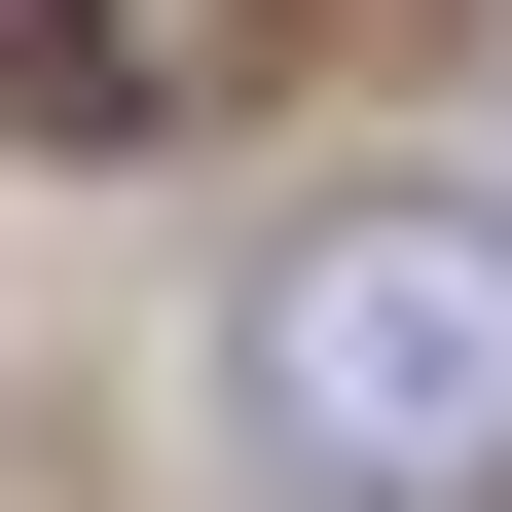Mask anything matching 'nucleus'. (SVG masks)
Wrapping results in <instances>:
<instances>
[{"label": "nucleus", "mask_w": 512, "mask_h": 512, "mask_svg": "<svg viewBox=\"0 0 512 512\" xmlns=\"http://www.w3.org/2000/svg\"><path fill=\"white\" fill-rule=\"evenodd\" d=\"M256 439H293L330 512L512 476V220H330L293 293H256Z\"/></svg>", "instance_id": "f257e3e1"}, {"label": "nucleus", "mask_w": 512, "mask_h": 512, "mask_svg": "<svg viewBox=\"0 0 512 512\" xmlns=\"http://www.w3.org/2000/svg\"><path fill=\"white\" fill-rule=\"evenodd\" d=\"M147 110V0H0V147H110Z\"/></svg>", "instance_id": "f03ea898"}]
</instances>
